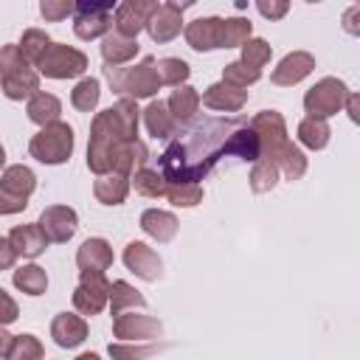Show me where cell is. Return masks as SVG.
Listing matches in <instances>:
<instances>
[{"label":"cell","mask_w":360,"mask_h":360,"mask_svg":"<svg viewBox=\"0 0 360 360\" xmlns=\"http://www.w3.org/2000/svg\"><path fill=\"white\" fill-rule=\"evenodd\" d=\"M245 124L242 118H205L191 124L172 141L160 155V174L166 183H197L202 180L219 158H225V143L231 132Z\"/></svg>","instance_id":"obj_1"},{"label":"cell","mask_w":360,"mask_h":360,"mask_svg":"<svg viewBox=\"0 0 360 360\" xmlns=\"http://www.w3.org/2000/svg\"><path fill=\"white\" fill-rule=\"evenodd\" d=\"M138 121L141 107L132 98H118L112 107L96 112L90 124V141H87V169L93 174H110L115 152L138 138Z\"/></svg>","instance_id":"obj_2"},{"label":"cell","mask_w":360,"mask_h":360,"mask_svg":"<svg viewBox=\"0 0 360 360\" xmlns=\"http://www.w3.org/2000/svg\"><path fill=\"white\" fill-rule=\"evenodd\" d=\"M248 127L259 138V160L273 163L287 180H301L307 174V155L287 138V121L278 110L256 112Z\"/></svg>","instance_id":"obj_3"},{"label":"cell","mask_w":360,"mask_h":360,"mask_svg":"<svg viewBox=\"0 0 360 360\" xmlns=\"http://www.w3.org/2000/svg\"><path fill=\"white\" fill-rule=\"evenodd\" d=\"M155 56H143L138 65H121V68H107L104 65V79L110 82V90L118 93L121 98H155L160 90Z\"/></svg>","instance_id":"obj_4"},{"label":"cell","mask_w":360,"mask_h":360,"mask_svg":"<svg viewBox=\"0 0 360 360\" xmlns=\"http://www.w3.org/2000/svg\"><path fill=\"white\" fill-rule=\"evenodd\" d=\"M73 143H76L73 127L65 124V121H56V124L42 127V129L31 138L28 152H31L34 160H39V163H45V166H59V163L70 160Z\"/></svg>","instance_id":"obj_5"},{"label":"cell","mask_w":360,"mask_h":360,"mask_svg":"<svg viewBox=\"0 0 360 360\" xmlns=\"http://www.w3.org/2000/svg\"><path fill=\"white\" fill-rule=\"evenodd\" d=\"M352 90L346 87V82L335 79V76H323L321 82H315L307 93H304V110L309 112V118H321L326 121L329 115H338L346 104V96Z\"/></svg>","instance_id":"obj_6"},{"label":"cell","mask_w":360,"mask_h":360,"mask_svg":"<svg viewBox=\"0 0 360 360\" xmlns=\"http://www.w3.org/2000/svg\"><path fill=\"white\" fill-rule=\"evenodd\" d=\"M84 70H87V56L79 48L65 45V42H51L42 59L37 62V73L48 79H76Z\"/></svg>","instance_id":"obj_7"},{"label":"cell","mask_w":360,"mask_h":360,"mask_svg":"<svg viewBox=\"0 0 360 360\" xmlns=\"http://www.w3.org/2000/svg\"><path fill=\"white\" fill-rule=\"evenodd\" d=\"M112 3H76L73 8V34L79 39H98L112 31Z\"/></svg>","instance_id":"obj_8"},{"label":"cell","mask_w":360,"mask_h":360,"mask_svg":"<svg viewBox=\"0 0 360 360\" xmlns=\"http://www.w3.org/2000/svg\"><path fill=\"white\" fill-rule=\"evenodd\" d=\"M110 301V281L104 273L79 270V284L73 290V307L79 315H98Z\"/></svg>","instance_id":"obj_9"},{"label":"cell","mask_w":360,"mask_h":360,"mask_svg":"<svg viewBox=\"0 0 360 360\" xmlns=\"http://www.w3.org/2000/svg\"><path fill=\"white\" fill-rule=\"evenodd\" d=\"M112 338H118L121 343H152L163 338V323L152 315L121 312L112 318Z\"/></svg>","instance_id":"obj_10"},{"label":"cell","mask_w":360,"mask_h":360,"mask_svg":"<svg viewBox=\"0 0 360 360\" xmlns=\"http://www.w3.org/2000/svg\"><path fill=\"white\" fill-rule=\"evenodd\" d=\"M155 6H158L155 0H124L121 6H115L112 31L127 39H138V34L146 28V20L155 11Z\"/></svg>","instance_id":"obj_11"},{"label":"cell","mask_w":360,"mask_h":360,"mask_svg":"<svg viewBox=\"0 0 360 360\" xmlns=\"http://www.w3.org/2000/svg\"><path fill=\"white\" fill-rule=\"evenodd\" d=\"M188 6H180V3H158L155 11L149 14L146 20V31L152 37V42H172L180 31H183V11Z\"/></svg>","instance_id":"obj_12"},{"label":"cell","mask_w":360,"mask_h":360,"mask_svg":"<svg viewBox=\"0 0 360 360\" xmlns=\"http://www.w3.org/2000/svg\"><path fill=\"white\" fill-rule=\"evenodd\" d=\"M37 225L42 228V233H45L48 242L65 245V242L76 233L79 217H76V211H73L70 205H48V208H42Z\"/></svg>","instance_id":"obj_13"},{"label":"cell","mask_w":360,"mask_h":360,"mask_svg":"<svg viewBox=\"0 0 360 360\" xmlns=\"http://www.w3.org/2000/svg\"><path fill=\"white\" fill-rule=\"evenodd\" d=\"M124 264H127V270L129 273H135L138 278H143V281H158L160 276H163V262H160V256L146 245V242H127V248H124Z\"/></svg>","instance_id":"obj_14"},{"label":"cell","mask_w":360,"mask_h":360,"mask_svg":"<svg viewBox=\"0 0 360 360\" xmlns=\"http://www.w3.org/2000/svg\"><path fill=\"white\" fill-rule=\"evenodd\" d=\"M315 70V56L309 51H292L287 53L270 73V82L278 87H292L298 82H304L309 73Z\"/></svg>","instance_id":"obj_15"},{"label":"cell","mask_w":360,"mask_h":360,"mask_svg":"<svg viewBox=\"0 0 360 360\" xmlns=\"http://www.w3.org/2000/svg\"><path fill=\"white\" fill-rule=\"evenodd\" d=\"M186 42L194 51H214L222 48V17H197L188 25H183Z\"/></svg>","instance_id":"obj_16"},{"label":"cell","mask_w":360,"mask_h":360,"mask_svg":"<svg viewBox=\"0 0 360 360\" xmlns=\"http://www.w3.org/2000/svg\"><path fill=\"white\" fill-rule=\"evenodd\" d=\"M51 338L62 349H76L87 340V321L76 312H59L51 321Z\"/></svg>","instance_id":"obj_17"},{"label":"cell","mask_w":360,"mask_h":360,"mask_svg":"<svg viewBox=\"0 0 360 360\" xmlns=\"http://www.w3.org/2000/svg\"><path fill=\"white\" fill-rule=\"evenodd\" d=\"M6 239H8V245L14 248V253H17V256H22V259H37V256H39V253H45V248L51 245V242L45 239V233H42V228H39L37 222L14 225V228H11V233H8Z\"/></svg>","instance_id":"obj_18"},{"label":"cell","mask_w":360,"mask_h":360,"mask_svg":"<svg viewBox=\"0 0 360 360\" xmlns=\"http://www.w3.org/2000/svg\"><path fill=\"white\" fill-rule=\"evenodd\" d=\"M76 264L79 270H87V273H104L112 267V248L107 239L101 236H90L82 242V248L76 250Z\"/></svg>","instance_id":"obj_19"},{"label":"cell","mask_w":360,"mask_h":360,"mask_svg":"<svg viewBox=\"0 0 360 360\" xmlns=\"http://www.w3.org/2000/svg\"><path fill=\"white\" fill-rule=\"evenodd\" d=\"M200 104L219 112H239L248 104V90H236V87H228L225 82H214L200 96Z\"/></svg>","instance_id":"obj_20"},{"label":"cell","mask_w":360,"mask_h":360,"mask_svg":"<svg viewBox=\"0 0 360 360\" xmlns=\"http://www.w3.org/2000/svg\"><path fill=\"white\" fill-rule=\"evenodd\" d=\"M141 51L138 39H127L115 31H110L107 37H101V56H104V65L107 68H121L127 65L129 59H135Z\"/></svg>","instance_id":"obj_21"},{"label":"cell","mask_w":360,"mask_h":360,"mask_svg":"<svg viewBox=\"0 0 360 360\" xmlns=\"http://www.w3.org/2000/svg\"><path fill=\"white\" fill-rule=\"evenodd\" d=\"M177 228H180V222H177V217L169 214V211L146 208V211L141 214V231H143L146 236L158 239V242H172V239L177 236Z\"/></svg>","instance_id":"obj_22"},{"label":"cell","mask_w":360,"mask_h":360,"mask_svg":"<svg viewBox=\"0 0 360 360\" xmlns=\"http://www.w3.org/2000/svg\"><path fill=\"white\" fill-rule=\"evenodd\" d=\"M222 155H225V158H239V160H248V163H256V160H259V138H256V132L248 127V121L239 124V127L231 132V138H228Z\"/></svg>","instance_id":"obj_23"},{"label":"cell","mask_w":360,"mask_h":360,"mask_svg":"<svg viewBox=\"0 0 360 360\" xmlns=\"http://www.w3.org/2000/svg\"><path fill=\"white\" fill-rule=\"evenodd\" d=\"M146 160H149V149H146V143H143L141 138H135V141H127V143L115 152V158H112V172H115V174H124V177H132L138 169L146 166Z\"/></svg>","instance_id":"obj_24"},{"label":"cell","mask_w":360,"mask_h":360,"mask_svg":"<svg viewBox=\"0 0 360 360\" xmlns=\"http://www.w3.org/2000/svg\"><path fill=\"white\" fill-rule=\"evenodd\" d=\"M0 90H3V96L11 98V101L31 98V96L39 93V73H37L34 68H22V70L6 76V79L0 82Z\"/></svg>","instance_id":"obj_25"},{"label":"cell","mask_w":360,"mask_h":360,"mask_svg":"<svg viewBox=\"0 0 360 360\" xmlns=\"http://www.w3.org/2000/svg\"><path fill=\"white\" fill-rule=\"evenodd\" d=\"M166 110H169V115H172L174 124H188V121L197 115V110H200V93H197L191 84H180V87L169 96Z\"/></svg>","instance_id":"obj_26"},{"label":"cell","mask_w":360,"mask_h":360,"mask_svg":"<svg viewBox=\"0 0 360 360\" xmlns=\"http://www.w3.org/2000/svg\"><path fill=\"white\" fill-rule=\"evenodd\" d=\"M141 115H143L146 132H149L152 138H172L174 129H177V124L172 121V115H169V110H166V101H160V98H152V101L141 110Z\"/></svg>","instance_id":"obj_27"},{"label":"cell","mask_w":360,"mask_h":360,"mask_svg":"<svg viewBox=\"0 0 360 360\" xmlns=\"http://www.w3.org/2000/svg\"><path fill=\"white\" fill-rule=\"evenodd\" d=\"M93 194H96V200L101 205H121L127 200V194H129V177L115 174V172L101 174L93 183Z\"/></svg>","instance_id":"obj_28"},{"label":"cell","mask_w":360,"mask_h":360,"mask_svg":"<svg viewBox=\"0 0 360 360\" xmlns=\"http://www.w3.org/2000/svg\"><path fill=\"white\" fill-rule=\"evenodd\" d=\"M25 112H28V118H31L34 124L48 127V124H56V121H59V115H62V101H59L53 93H42V90H39L37 96L28 98Z\"/></svg>","instance_id":"obj_29"},{"label":"cell","mask_w":360,"mask_h":360,"mask_svg":"<svg viewBox=\"0 0 360 360\" xmlns=\"http://www.w3.org/2000/svg\"><path fill=\"white\" fill-rule=\"evenodd\" d=\"M0 188H6V191H11V194L28 200V197L34 194V188H37V174H34L28 166H22V163L6 166L3 174H0Z\"/></svg>","instance_id":"obj_30"},{"label":"cell","mask_w":360,"mask_h":360,"mask_svg":"<svg viewBox=\"0 0 360 360\" xmlns=\"http://www.w3.org/2000/svg\"><path fill=\"white\" fill-rule=\"evenodd\" d=\"M110 312L112 315H121V312H127V309H143L146 307V298L129 284V281H124V278H118V281H112L110 284Z\"/></svg>","instance_id":"obj_31"},{"label":"cell","mask_w":360,"mask_h":360,"mask_svg":"<svg viewBox=\"0 0 360 360\" xmlns=\"http://www.w3.org/2000/svg\"><path fill=\"white\" fill-rule=\"evenodd\" d=\"M11 281L25 295H42L48 290V273L39 264H22V267H17L14 276H11Z\"/></svg>","instance_id":"obj_32"},{"label":"cell","mask_w":360,"mask_h":360,"mask_svg":"<svg viewBox=\"0 0 360 360\" xmlns=\"http://www.w3.org/2000/svg\"><path fill=\"white\" fill-rule=\"evenodd\" d=\"M98 98H101V82L93 79V76L79 79L76 87L70 90V104H73L79 112H90V110H96Z\"/></svg>","instance_id":"obj_33"},{"label":"cell","mask_w":360,"mask_h":360,"mask_svg":"<svg viewBox=\"0 0 360 360\" xmlns=\"http://www.w3.org/2000/svg\"><path fill=\"white\" fill-rule=\"evenodd\" d=\"M329 135H332V129H329V124L321 121V118H309V115H307V118L298 124V141H301L307 149H312V152L323 149V146L329 143Z\"/></svg>","instance_id":"obj_34"},{"label":"cell","mask_w":360,"mask_h":360,"mask_svg":"<svg viewBox=\"0 0 360 360\" xmlns=\"http://www.w3.org/2000/svg\"><path fill=\"white\" fill-rule=\"evenodd\" d=\"M51 42H53V39H51L42 28H25L22 37H20V42H17V48H20V53L25 56L28 65H37V62L42 59V53L48 51Z\"/></svg>","instance_id":"obj_35"},{"label":"cell","mask_w":360,"mask_h":360,"mask_svg":"<svg viewBox=\"0 0 360 360\" xmlns=\"http://www.w3.org/2000/svg\"><path fill=\"white\" fill-rule=\"evenodd\" d=\"M155 68H158V79H160V84H172V87L186 84L188 76H191L188 62L180 59V56H163V59L155 62Z\"/></svg>","instance_id":"obj_36"},{"label":"cell","mask_w":360,"mask_h":360,"mask_svg":"<svg viewBox=\"0 0 360 360\" xmlns=\"http://www.w3.org/2000/svg\"><path fill=\"white\" fill-rule=\"evenodd\" d=\"M163 197L174 208H194L202 202V186L200 183H166Z\"/></svg>","instance_id":"obj_37"},{"label":"cell","mask_w":360,"mask_h":360,"mask_svg":"<svg viewBox=\"0 0 360 360\" xmlns=\"http://www.w3.org/2000/svg\"><path fill=\"white\" fill-rule=\"evenodd\" d=\"M253 34L250 20L245 17H225L222 20V48H242Z\"/></svg>","instance_id":"obj_38"},{"label":"cell","mask_w":360,"mask_h":360,"mask_svg":"<svg viewBox=\"0 0 360 360\" xmlns=\"http://www.w3.org/2000/svg\"><path fill=\"white\" fill-rule=\"evenodd\" d=\"M129 186H135V191L138 194H143V197H163V191H166V180H163V174L158 172V169H138L132 177H129Z\"/></svg>","instance_id":"obj_39"},{"label":"cell","mask_w":360,"mask_h":360,"mask_svg":"<svg viewBox=\"0 0 360 360\" xmlns=\"http://www.w3.org/2000/svg\"><path fill=\"white\" fill-rule=\"evenodd\" d=\"M6 360H45V346L34 335H14Z\"/></svg>","instance_id":"obj_40"},{"label":"cell","mask_w":360,"mask_h":360,"mask_svg":"<svg viewBox=\"0 0 360 360\" xmlns=\"http://www.w3.org/2000/svg\"><path fill=\"white\" fill-rule=\"evenodd\" d=\"M270 56H273V45L267 39H262V37H250L242 45V59L239 62L248 65V68H253V70H262L270 62Z\"/></svg>","instance_id":"obj_41"},{"label":"cell","mask_w":360,"mask_h":360,"mask_svg":"<svg viewBox=\"0 0 360 360\" xmlns=\"http://www.w3.org/2000/svg\"><path fill=\"white\" fill-rule=\"evenodd\" d=\"M163 346L160 343H110L107 346V352H110V357L112 360H146V357H152V354H158Z\"/></svg>","instance_id":"obj_42"},{"label":"cell","mask_w":360,"mask_h":360,"mask_svg":"<svg viewBox=\"0 0 360 360\" xmlns=\"http://www.w3.org/2000/svg\"><path fill=\"white\" fill-rule=\"evenodd\" d=\"M259 79H262V70H253V68L242 65L239 59H236V62H228V65L222 68V82H225L228 87H236V90H245V87L256 84Z\"/></svg>","instance_id":"obj_43"},{"label":"cell","mask_w":360,"mask_h":360,"mask_svg":"<svg viewBox=\"0 0 360 360\" xmlns=\"http://www.w3.org/2000/svg\"><path fill=\"white\" fill-rule=\"evenodd\" d=\"M276 183H278V169L267 160H256L253 169H250V191L264 194V191H273Z\"/></svg>","instance_id":"obj_44"},{"label":"cell","mask_w":360,"mask_h":360,"mask_svg":"<svg viewBox=\"0 0 360 360\" xmlns=\"http://www.w3.org/2000/svg\"><path fill=\"white\" fill-rule=\"evenodd\" d=\"M22 68H31V65L25 62V56L20 53V48L17 45H3L0 48V82L6 76H11V73L22 70Z\"/></svg>","instance_id":"obj_45"},{"label":"cell","mask_w":360,"mask_h":360,"mask_svg":"<svg viewBox=\"0 0 360 360\" xmlns=\"http://www.w3.org/2000/svg\"><path fill=\"white\" fill-rule=\"evenodd\" d=\"M73 8H76V3H70V0H42V3H39V14H42L48 22H59V20L70 17Z\"/></svg>","instance_id":"obj_46"},{"label":"cell","mask_w":360,"mask_h":360,"mask_svg":"<svg viewBox=\"0 0 360 360\" xmlns=\"http://www.w3.org/2000/svg\"><path fill=\"white\" fill-rule=\"evenodd\" d=\"M256 11L267 20H281L287 11H290V3L287 0H259L256 3Z\"/></svg>","instance_id":"obj_47"},{"label":"cell","mask_w":360,"mask_h":360,"mask_svg":"<svg viewBox=\"0 0 360 360\" xmlns=\"http://www.w3.org/2000/svg\"><path fill=\"white\" fill-rule=\"evenodd\" d=\"M25 208H28V200H25V197H17V194L0 188V217H6V214H20V211H25Z\"/></svg>","instance_id":"obj_48"},{"label":"cell","mask_w":360,"mask_h":360,"mask_svg":"<svg viewBox=\"0 0 360 360\" xmlns=\"http://www.w3.org/2000/svg\"><path fill=\"white\" fill-rule=\"evenodd\" d=\"M17 318H20V307H17V301L0 287V326L14 323Z\"/></svg>","instance_id":"obj_49"},{"label":"cell","mask_w":360,"mask_h":360,"mask_svg":"<svg viewBox=\"0 0 360 360\" xmlns=\"http://www.w3.org/2000/svg\"><path fill=\"white\" fill-rule=\"evenodd\" d=\"M14 262H17L14 248L8 245V239H3V236H0V270H8Z\"/></svg>","instance_id":"obj_50"},{"label":"cell","mask_w":360,"mask_h":360,"mask_svg":"<svg viewBox=\"0 0 360 360\" xmlns=\"http://www.w3.org/2000/svg\"><path fill=\"white\" fill-rule=\"evenodd\" d=\"M357 14H360V6H352L346 14H343V28L349 34H360V25H357Z\"/></svg>","instance_id":"obj_51"},{"label":"cell","mask_w":360,"mask_h":360,"mask_svg":"<svg viewBox=\"0 0 360 360\" xmlns=\"http://www.w3.org/2000/svg\"><path fill=\"white\" fill-rule=\"evenodd\" d=\"M343 107L349 110V118H352V121L357 124V121H360V98H357L354 93H349V96H346V104H343Z\"/></svg>","instance_id":"obj_52"},{"label":"cell","mask_w":360,"mask_h":360,"mask_svg":"<svg viewBox=\"0 0 360 360\" xmlns=\"http://www.w3.org/2000/svg\"><path fill=\"white\" fill-rule=\"evenodd\" d=\"M11 340H14V335H8V332H6V326H0V357H6V354H8Z\"/></svg>","instance_id":"obj_53"},{"label":"cell","mask_w":360,"mask_h":360,"mask_svg":"<svg viewBox=\"0 0 360 360\" xmlns=\"http://www.w3.org/2000/svg\"><path fill=\"white\" fill-rule=\"evenodd\" d=\"M76 360H101V357H98L96 352H82V354H79Z\"/></svg>","instance_id":"obj_54"},{"label":"cell","mask_w":360,"mask_h":360,"mask_svg":"<svg viewBox=\"0 0 360 360\" xmlns=\"http://www.w3.org/2000/svg\"><path fill=\"white\" fill-rule=\"evenodd\" d=\"M6 166V149H3V143H0V169Z\"/></svg>","instance_id":"obj_55"}]
</instances>
